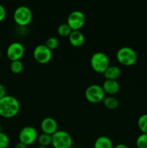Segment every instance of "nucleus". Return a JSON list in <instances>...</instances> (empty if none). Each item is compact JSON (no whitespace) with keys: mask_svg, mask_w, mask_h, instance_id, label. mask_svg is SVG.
<instances>
[{"mask_svg":"<svg viewBox=\"0 0 147 148\" xmlns=\"http://www.w3.org/2000/svg\"><path fill=\"white\" fill-rule=\"evenodd\" d=\"M19 101L12 95H6L0 99V116L4 118H12L20 111Z\"/></svg>","mask_w":147,"mask_h":148,"instance_id":"1","label":"nucleus"},{"mask_svg":"<svg viewBox=\"0 0 147 148\" xmlns=\"http://www.w3.org/2000/svg\"><path fill=\"white\" fill-rule=\"evenodd\" d=\"M90 65L95 72L98 73H104L110 66L109 57L104 52H95L90 58Z\"/></svg>","mask_w":147,"mask_h":148,"instance_id":"2","label":"nucleus"},{"mask_svg":"<svg viewBox=\"0 0 147 148\" xmlns=\"http://www.w3.org/2000/svg\"><path fill=\"white\" fill-rule=\"evenodd\" d=\"M116 58L121 64L131 66L137 61V53L130 46H122L117 51Z\"/></svg>","mask_w":147,"mask_h":148,"instance_id":"3","label":"nucleus"},{"mask_svg":"<svg viewBox=\"0 0 147 148\" xmlns=\"http://www.w3.org/2000/svg\"><path fill=\"white\" fill-rule=\"evenodd\" d=\"M72 143L71 136L67 132L57 130L52 134L51 145L54 148H71Z\"/></svg>","mask_w":147,"mask_h":148,"instance_id":"4","label":"nucleus"},{"mask_svg":"<svg viewBox=\"0 0 147 148\" xmlns=\"http://www.w3.org/2000/svg\"><path fill=\"white\" fill-rule=\"evenodd\" d=\"M32 12L27 6L20 5L15 9L13 14L14 22L20 26H25L32 20Z\"/></svg>","mask_w":147,"mask_h":148,"instance_id":"5","label":"nucleus"},{"mask_svg":"<svg viewBox=\"0 0 147 148\" xmlns=\"http://www.w3.org/2000/svg\"><path fill=\"white\" fill-rule=\"evenodd\" d=\"M105 91L101 85L93 84L86 88L85 97L92 103H98L103 101L105 98Z\"/></svg>","mask_w":147,"mask_h":148,"instance_id":"6","label":"nucleus"},{"mask_svg":"<svg viewBox=\"0 0 147 148\" xmlns=\"http://www.w3.org/2000/svg\"><path fill=\"white\" fill-rule=\"evenodd\" d=\"M86 17L84 14L79 10H74L70 12L67 17V23L72 30H79L84 25Z\"/></svg>","mask_w":147,"mask_h":148,"instance_id":"7","label":"nucleus"},{"mask_svg":"<svg viewBox=\"0 0 147 148\" xmlns=\"http://www.w3.org/2000/svg\"><path fill=\"white\" fill-rule=\"evenodd\" d=\"M37 139V130L32 126H26L21 129L19 133L20 142L26 145H31Z\"/></svg>","mask_w":147,"mask_h":148,"instance_id":"8","label":"nucleus"},{"mask_svg":"<svg viewBox=\"0 0 147 148\" xmlns=\"http://www.w3.org/2000/svg\"><path fill=\"white\" fill-rule=\"evenodd\" d=\"M33 56L39 63L46 64L51 59L52 51L46 44H39L33 50Z\"/></svg>","mask_w":147,"mask_h":148,"instance_id":"9","label":"nucleus"},{"mask_svg":"<svg viewBox=\"0 0 147 148\" xmlns=\"http://www.w3.org/2000/svg\"><path fill=\"white\" fill-rule=\"evenodd\" d=\"M24 53V48L21 43L12 42L8 46L7 49V56L11 61L20 60Z\"/></svg>","mask_w":147,"mask_h":148,"instance_id":"10","label":"nucleus"},{"mask_svg":"<svg viewBox=\"0 0 147 148\" xmlns=\"http://www.w3.org/2000/svg\"><path fill=\"white\" fill-rule=\"evenodd\" d=\"M41 129L43 132L46 134L52 135L57 131L58 124L56 119L50 116H47L43 119L41 121Z\"/></svg>","mask_w":147,"mask_h":148,"instance_id":"11","label":"nucleus"},{"mask_svg":"<svg viewBox=\"0 0 147 148\" xmlns=\"http://www.w3.org/2000/svg\"><path fill=\"white\" fill-rule=\"evenodd\" d=\"M102 87L105 92H107L110 95H114L117 93L120 89L119 83L116 79H105Z\"/></svg>","mask_w":147,"mask_h":148,"instance_id":"12","label":"nucleus"},{"mask_svg":"<svg viewBox=\"0 0 147 148\" xmlns=\"http://www.w3.org/2000/svg\"><path fill=\"white\" fill-rule=\"evenodd\" d=\"M69 41L72 46L75 47H79L84 41V36L79 30H72L69 36Z\"/></svg>","mask_w":147,"mask_h":148,"instance_id":"13","label":"nucleus"},{"mask_svg":"<svg viewBox=\"0 0 147 148\" xmlns=\"http://www.w3.org/2000/svg\"><path fill=\"white\" fill-rule=\"evenodd\" d=\"M94 148H113V145L110 137L102 135L95 140Z\"/></svg>","mask_w":147,"mask_h":148,"instance_id":"14","label":"nucleus"},{"mask_svg":"<svg viewBox=\"0 0 147 148\" xmlns=\"http://www.w3.org/2000/svg\"><path fill=\"white\" fill-rule=\"evenodd\" d=\"M103 74L106 79H116L120 75L121 71L118 66L112 65L108 66Z\"/></svg>","mask_w":147,"mask_h":148,"instance_id":"15","label":"nucleus"},{"mask_svg":"<svg viewBox=\"0 0 147 148\" xmlns=\"http://www.w3.org/2000/svg\"><path fill=\"white\" fill-rule=\"evenodd\" d=\"M37 141H38L39 145L47 147V146L50 145L51 144L52 135L43 132L40 134H39V136H37Z\"/></svg>","mask_w":147,"mask_h":148,"instance_id":"16","label":"nucleus"},{"mask_svg":"<svg viewBox=\"0 0 147 148\" xmlns=\"http://www.w3.org/2000/svg\"><path fill=\"white\" fill-rule=\"evenodd\" d=\"M103 103L107 108L110 109H114L118 106V101L116 98L113 96H108L104 98Z\"/></svg>","mask_w":147,"mask_h":148,"instance_id":"17","label":"nucleus"},{"mask_svg":"<svg viewBox=\"0 0 147 148\" xmlns=\"http://www.w3.org/2000/svg\"><path fill=\"white\" fill-rule=\"evenodd\" d=\"M72 29L71 28L70 26L67 23H61L59 25L58 27V33L60 36L66 37V36H69L70 33H71Z\"/></svg>","mask_w":147,"mask_h":148,"instance_id":"18","label":"nucleus"},{"mask_svg":"<svg viewBox=\"0 0 147 148\" xmlns=\"http://www.w3.org/2000/svg\"><path fill=\"white\" fill-rule=\"evenodd\" d=\"M138 126L143 133L147 134V114L140 116L138 119Z\"/></svg>","mask_w":147,"mask_h":148,"instance_id":"19","label":"nucleus"},{"mask_svg":"<svg viewBox=\"0 0 147 148\" xmlns=\"http://www.w3.org/2000/svg\"><path fill=\"white\" fill-rule=\"evenodd\" d=\"M23 69V64L21 60L12 61L10 63V69L13 73L18 74L22 72Z\"/></svg>","mask_w":147,"mask_h":148,"instance_id":"20","label":"nucleus"},{"mask_svg":"<svg viewBox=\"0 0 147 148\" xmlns=\"http://www.w3.org/2000/svg\"><path fill=\"white\" fill-rule=\"evenodd\" d=\"M136 146L138 148H147V134L142 133L137 137Z\"/></svg>","mask_w":147,"mask_h":148,"instance_id":"21","label":"nucleus"},{"mask_svg":"<svg viewBox=\"0 0 147 148\" xmlns=\"http://www.w3.org/2000/svg\"><path fill=\"white\" fill-rule=\"evenodd\" d=\"M59 41L58 40V38L55 36H50L46 40V46L48 48L50 49V50H53V49H56V48L59 46Z\"/></svg>","mask_w":147,"mask_h":148,"instance_id":"22","label":"nucleus"},{"mask_svg":"<svg viewBox=\"0 0 147 148\" xmlns=\"http://www.w3.org/2000/svg\"><path fill=\"white\" fill-rule=\"evenodd\" d=\"M10 144V139L5 133L0 132V148H7Z\"/></svg>","mask_w":147,"mask_h":148,"instance_id":"23","label":"nucleus"},{"mask_svg":"<svg viewBox=\"0 0 147 148\" xmlns=\"http://www.w3.org/2000/svg\"><path fill=\"white\" fill-rule=\"evenodd\" d=\"M6 17V10L3 5L0 4V22L2 21Z\"/></svg>","mask_w":147,"mask_h":148,"instance_id":"24","label":"nucleus"},{"mask_svg":"<svg viewBox=\"0 0 147 148\" xmlns=\"http://www.w3.org/2000/svg\"><path fill=\"white\" fill-rule=\"evenodd\" d=\"M6 92H7V90H6L5 86L2 84H0V99L5 96Z\"/></svg>","mask_w":147,"mask_h":148,"instance_id":"25","label":"nucleus"},{"mask_svg":"<svg viewBox=\"0 0 147 148\" xmlns=\"http://www.w3.org/2000/svg\"><path fill=\"white\" fill-rule=\"evenodd\" d=\"M14 148H27V145H26L24 143H21V142H19L14 146Z\"/></svg>","mask_w":147,"mask_h":148,"instance_id":"26","label":"nucleus"},{"mask_svg":"<svg viewBox=\"0 0 147 148\" xmlns=\"http://www.w3.org/2000/svg\"><path fill=\"white\" fill-rule=\"evenodd\" d=\"M113 148H128L125 145V144H122V143H120V144H118L115 146H114Z\"/></svg>","mask_w":147,"mask_h":148,"instance_id":"27","label":"nucleus"},{"mask_svg":"<svg viewBox=\"0 0 147 148\" xmlns=\"http://www.w3.org/2000/svg\"><path fill=\"white\" fill-rule=\"evenodd\" d=\"M37 148H47V147H45V146H42V145H38Z\"/></svg>","mask_w":147,"mask_h":148,"instance_id":"28","label":"nucleus"},{"mask_svg":"<svg viewBox=\"0 0 147 148\" xmlns=\"http://www.w3.org/2000/svg\"><path fill=\"white\" fill-rule=\"evenodd\" d=\"M0 132H2V127L1 125H0Z\"/></svg>","mask_w":147,"mask_h":148,"instance_id":"29","label":"nucleus"},{"mask_svg":"<svg viewBox=\"0 0 147 148\" xmlns=\"http://www.w3.org/2000/svg\"><path fill=\"white\" fill-rule=\"evenodd\" d=\"M1 51H0V59H1Z\"/></svg>","mask_w":147,"mask_h":148,"instance_id":"30","label":"nucleus"},{"mask_svg":"<svg viewBox=\"0 0 147 148\" xmlns=\"http://www.w3.org/2000/svg\"><path fill=\"white\" fill-rule=\"evenodd\" d=\"M75 148H77V147H75Z\"/></svg>","mask_w":147,"mask_h":148,"instance_id":"31","label":"nucleus"}]
</instances>
